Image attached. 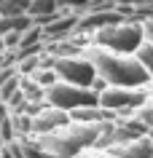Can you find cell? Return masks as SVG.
I'll use <instances>...</instances> for the list:
<instances>
[{"instance_id": "cell-5", "label": "cell", "mask_w": 153, "mask_h": 158, "mask_svg": "<svg viewBox=\"0 0 153 158\" xmlns=\"http://www.w3.org/2000/svg\"><path fill=\"white\" fill-rule=\"evenodd\" d=\"M46 105H51L57 110H65V113H73V110H81V107H94L100 102H97V91L94 89L57 81L54 86L46 89Z\"/></svg>"}, {"instance_id": "cell-17", "label": "cell", "mask_w": 153, "mask_h": 158, "mask_svg": "<svg viewBox=\"0 0 153 158\" xmlns=\"http://www.w3.org/2000/svg\"><path fill=\"white\" fill-rule=\"evenodd\" d=\"M8 118H11V107L0 99V123H3V121H8Z\"/></svg>"}, {"instance_id": "cell-1", "label": "cell", "mask_w": 153, "mask_h": 158, "mask_svg": "<svg viewBox=\"0 0 153 158\" xmlns=\"http://www.w3.org/2000/svg\"><path fill=\"white\" fill-rule=\"evenodd\" d=\"M83 54L91 59L97 75L108 86H132V89L151 86V75L137 59V54H116V51H105L94 43L86 46Z\"/></svg>"}, {"instance_id": "cell-16", "label": "cell", "mask_w": 153, "mask_h": 158, "mask_svg": "<svg viewBox=\"0 0 153 158\" xmlns=\"http://www.w3.org/2000/svg\"><path fill=\"white\" fill-rule=\"evenodd\" d=\"M142 30H145V40L153 43V16H148V19L142 22Z\"/></svg>"}, {"instance_id": "cell-18", "label": "cell", "mask_w": 153, "mask_h": 158, "mask_svg": "<svg viewBox=\"0 0 153 158\" xmlns=\"http://www.w3.org/2000/svg\"><path fill=\"white\" fill-rule=\"evenodd\" d=\"M145 137H148V139H151V142H153V123H151V126H148V131H145Z\"/></svg>"}, {"instance_id": "cell-4", "label": "cell", "mask_w": 153, "mask_h": 158, "mask_svg": "<svg viewBox=\"0 0 153 158\" xmlns=\"http://www.w3.org/2000/svg\"><path fill=\"white\" fill-rule=\"evenodd\" d=\"M100 107L113 113L116 118H129L134 115L140 107H145L151 102V86L145 89H132V86H105L97 94Z\"/></svg>"}, {"instance_id": "cell-20", "label": "cell", "mask_w": 153, "mask_h": 158, "mask_svg": "<svg viewBox=\"0 0 153 158\" xmlns=\"http://www.w3.org/2000/svg\"><path fill=\"white\" fill-rule=\"evenodd\" d=\"M89 3H91V0H89Z\"/></svg>"}, {"instance_id": "cell-3", "label": "cell", "mask_w": 153, "mask_h": 158, "mask_svg": "<svg viewBox=\"0 0 153 158\" xmlns=\"http://www.w3.org/2000/svg\"><path fill=\"white\" fill-rule=\"evenodd\" d=\"M91 43L105 51H116V54H137L140 46L145 43L142 22L140 19H121L118 24L94 32Z\"/></svg>"}, {"instance_id": "cell-11", "label": "cell", "mask_w": 153, "mask_h": 158, "mask_svg": "<svg viewBox=\"0 0 153 158\" xmlns=\"http://www.w3.org/2000/svg\"><path fill=\"white\" fill-rule=\"evenodd\" d=\"M16 142H19V150H22L24 158H54L49 150L40 145V139L32 137V134H30V137H22V139H16Z\"/></svg>"}, {"instance_id": "cell-14", "label": "cell", "mask_w": 153, "mask_h": 158, "mask_svg": "<svg viewBox=\"0 0 153 158\" xmlns=\"http://www.w3.org/2000/svg\"><path fill=\"white\" fill-rule=\"evenodd\" d=\"M57 6H59V11H67V14H78V16H83L89 0H57Z\"/></svg>"}, {"instance_id": "cell-7", "label": "cell", "mask_w": 153, "mask_h": 158, "mask_svg": "<svg viewBox=\"0 0 153 158\" xmlns=\"http://www.w3.org/2000/svg\"><path fill=\"white\" fill-rule=\"evenodd\" d=\"M78 14H67V11H59L54 19H49L46 24H38L43 30V40H65L78 30Z\"/></svg>"}, {"instance_id": "cell-19", "label": "cell", "mask_w": 153, "mask_h": 158, "mask_svg": "<svg viewBox=\"0 0 153 158\" xmlns=\"http://www.w3.org/2000/svg\"><path fill=\"white\" fill-rule=\"evenodd\" d=\"M3 145H8V142H6V139H3V137H0V150H3Z\"/></svg>"}, {"instance_id": "cell-15", "label": "cell", "mask_w": 153, "mask_h": 158, "mask_svg": "<svg viewBox=\"0 0 153 158\" xmlns=\"http://www.w3.org/2000/svg\"><path fill=\"white\" fill-rule=\"evenodd\" d=\"M75 158H113V156H110V150H105V148H89Z\"/></svg>"}, {"instance_id": "cell-10", "label": "cell", "mask_w": 153, "mask_h": 158, "mask_svg": "<svg viewBox=\"0 0 153 158\" xmlns=\"http://www.w3.org/2000/svg\"><path fill=\"white\" fill-rule=\"evenodd\" d=\"M57 14H59L57 0H30V6H27V16L32 19L35 24H46Z\"/></svg>"}, {"instance_id": "cell-12", "label": "cell", "mask_w": 153, "mask_h": 158, "mask_svg": "<svg viewBox=\"0 0 153 158\" xmlns=\"http://www.w3.org/2000/svg\"><path fill=\"white\" fill-rule=\"evenodd\" d=\"M30 0H0V16H24Z\"/></svg>"}, {"instance_id": "cell-13", "label": "cell", "mask_w": 153, "mask_h": 158, "mask_svg": "<svg viewBox=\"0 0 153 158\" xmlns=\"http://www.w3.org/2000/svg\"><path fill=\"white\" fill-rule=\"evenodd\" d=\"M137 59L142 62V67L148 70V75H151V81H153V43L145 40L142 46H140V51H137Z\"/></svg>"}, {"instance_id": "cell-2", "label": "cell", "mask_w": 153, "mask_h": 158, "mask_svg": "<svg viewBox=\"0 0 153 158\" xmlns=\"http://www.w3.org/2000/svg\"><path fill=\"white\" fill-rule=\"evenodd\" d=\"M102 123H81V121H67L65 126L54 129L51 134L38 137L40 145L49 150L54 158H75L83 150L97 148Z\"/></svg>"}, {"instance_id": "cell-8", "label": "cell", "mask_w": 153, "mask_h": 158, "mask_svg": "<svg viewBox=\"0 0 153 158\" xmlns=\"http://www.w3.org/2000/svg\"><path fill=\"white\" fill-rule=\"evenodd\" d=\"M70 121V113L65 110H57L51 105H43L38 113H32V137H43V134H51L54 129H59Z\"/></svg>"}, {"instance_id": "cell-9", "label": "cell", "mask_w": 153, "mask_h": 158, "mask_svg": "<svg viewBox=\"0 0 153 158\" xmlns=\"http://www.w3.org/2000/svg\"><path fill=\"white\" fill-rule=\"evenodd\" d=\"M110 156L113 158H153V142L148 137H137V139L121 142V145H113Z\"/></svg>"}, {"instance_id": "cell-6", "label": "cell", "mask_w": 153, "mask_h": 158, "mask_svg": "<svg viewBox=\"0 0 153 158\" xmlns=\"http://www.w3.org/2000/svg\"><path fill=\"white\" fill-rule=\"evenodd\" d=\"M51 67L62 83H73V86H86L91 89V83L97 81V70H94L91 59L86 54H75V56H59L51 59Z\"/></svg>"}]
</instances>
